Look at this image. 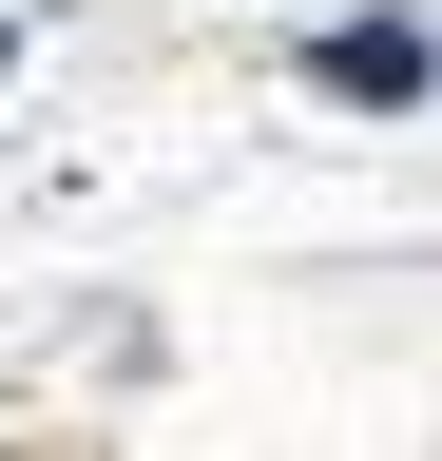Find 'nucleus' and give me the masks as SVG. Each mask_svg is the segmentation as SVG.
Wrapping results in <instances>:
<instances>
[{"label":"nucleus","mask_w":442,"mask_h":461,"mask_svg":"<svg viewBox=\"0 0 442 461\" xmlns=\"http://www.w3.org/2000/svg\"><path fill=\"white\" fill-rule=\"evenodd\" d=\"M327 77H347V96H404V77H423V39H404V20H365V39H327Z\"/></svg>","instance_id":"nucleus-1"},{"label":"nucleus","mask_w":442,"mask_h":461,"mask_svg":"<svg viewBox=\"0 0 442 461\" xmlns=\"http://www.w3.org/2000/svg\"><path fill=\"white\" fill-rule=\"evenodd\" d=\"M20 58H39V39H20V20H0V77H20Z\"/></svg>","instance_id":"nucleus-2"}]
</instances>
